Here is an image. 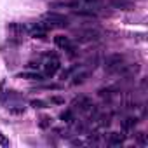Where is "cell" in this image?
Masks as SVG:
<instances>
[{"instance_id": "cell-17", "label": "cell", "mask_w": 148, "mask_h": 148, "mask_svg": "<svg viewBox=\"0 0 148 148\" xmlns=\"http://www.w3.org/2000/svg\"><path fill=\"white\" fill-rule=\"evenodd\" d=\"M86 79H87V71H80V73H77V75L71 77V84L73 86H80V84L86 82Z\"/></svg>"}, {"instance_id": "cell-5", "label": "cell", "mask_w": 148, "mask_h": 148, "mask_svg": "<svg viewBox=\"0 0 148 148\" xmlns=\"http://www.w3.org/2000/svg\"><path fill=\"white\" fill-rule=\"evenodd\" d=\"M47 32H49V26L45 25L44 19H42V21H37V23H33L32 26L26 28V33H28L32 38H40V40L47 38Z\"/></svg>"}, {"instance_id": "cell-2", "label": "cell", "mask_w": 148, "mask_h": 148, "mask_svg": "<svg viewBox=\"0 0 148 148\" xmlns=\"http://www.w3.org/2000/svg\"><path fill=\"white\" fill-rule=\"evenodd\" d=\"M71 106L75 108V110H79L80 113H87V115H91V113L94 115L96 113V105L87 96H77V98H73Z\"/></svg>"}, {"instance_id": "cell-21", "label": "cell", "mask_w": 148, "mask_h": 148, "mask_svg": "<svg viewBox=\"0 0 148 148\" xmlns=\"http://www.w3.org/2000/svg\"><path fill=\"white\" fill-rule=\"evenodd\" d=\"M136 141H138L141 146H145V145H146V132H138V136H136Z\"/></svg>"}, {"instance_id": "cell-15", "label": "cell", "mask_w": 148, "mask_h": 148, "mask_svg": "<svg viewBox=\"0 0 148 148\" xmlns=\"http://www.w3.org/2000/svg\"><path fill=\"white\" fill-rule=\"evenodd\" d=\"M73 12L77 16H82V18H91V19L96 18V12L91 7H79V9H73Z\"/></svg>"}, {"instance_id": "cell-12", "label": "cell", "mask_w": 148, "mask_h": 148, "mask_svg": "<svg viewBox=\"0 0 148 148\" xmlns=\"http://www.w3.org/2000/svg\"><path fill=\"white\" fill-rule=\"evenodd\" d=\"M136 125H138V119H136V117H124V119L120 120V127H122V131H125V132L134 131Z\"/></svg>"}, {"instance_id": "cell-18", "label": "cell", "mask_w": 148, "mask_h": 148, "mask_svg": "<svg viewBox=\"0 0 148 148\" xmlns=\"http://www.w3.org/2000/svg\"><path fill=\"white\" fill-rule=\"evenodd\" d=\"M115 94H117V92H115L113 87H108V89H101V91H99V96H101L103 99H112Z\"/></svg>"}, {"instance_id": "cell-22", "label": "cell", "mask_w": 148, "mask_h": 148, "mask_svg": "<svg viewBox=\"0 0 148 148\" xmlns=\"http://www.w3.org/2000/svg\"><path fill=\"white\" fill-rule=\"evenodd\" d=\"M82 2H86L91 9H94V7H98V5H101V0H82Z\"/></svg>"}, {"instance_id": "cell-20", "label": "cell", "mask_w": 148, "mask_h": 148, "mask_svg": "<svg viewBox=\"0 0 148 148\" xmlns=\"http://www.w3.org/2000/svg\"><path fill=\"white\" fill-rule=\"evenodd\" d=\"M0 146H4V148H7V146H11V141H9V138H5V134L0 131Z\"/></svg>"}, {"instance_id": "cell-8", "label": "cell", "mask_w": 148, "mask_h": 148, "mask_svg": "<svg viewBox=\"0 0 148 148\" xmlns=\"http://www.w3.org/2000/svg\"><path fill=\"white\" fill-rule=\"evenodd\" d=\"M101 38V32L96 28H87V30H80L77 33V42L80 44H87V42H96Z\"/></svg>"}, {"instance_id": "cell-3", "label": "cell", "mask_w": 148, "mask_h": 148, "mask_svg": "<svg viewBox=\"0 0 148 148\" xmlns=\"http://www.w3.org/2000/svg\"><path fill=\"white\" fill-rule=\"evenodd\" d=\"M105 70L108 71V73H119V71H122L124 70V66H125V59H124V56L122 54H110V56H106V59H105Z\"/></svg>"}, {"instance_id": "cell-16", "label": "cell", "mask_w": 148, "mask_h": 148, "mask_svg": "<svg viewBox=\"0 0 148 148\" xmlns=\"http://www.w3.org/2000/svg\"><path fill=\"white\" fill-rule=\"evenodd\" d=\"M37 124H38V127H40V129H49V127L52 125V119H51L49 115H40Z\"/></svg>"}, {"instance_id": "cell-6", "label": "cell", "mask_w": 148, "mask_h": 148, "mask_svg": "<svg viewBox=\"0 0 148 148\" xmlns=\"http://www.w3.org/2000/svg\"><path fill=\"white\" fill-rule=\"evenodd\" d=\"M54 45H56L58 49H61V51H66V54H68V56H75L77 47H75V44L71 42V38H70V37L56 35V37H54Z\"/></svg>"}, {"instance_id": "cell-1", "label": "cell", "mask_w": 148, "mask_h": 148, "mask_svg": "<svg viewBox=\"0 0 148 148\" xmlns=\"http://www.w3.org/2000/svg\"><path fill=\"white\" fill-rule=\"evenodd\" d=\"M42 73H44V77L47 79V77H54L56 73L59 71V68H61V61H59V58L56 56V54H45V58H44V61H42Z\"/></svg>"}, {"instance_id": "cell-23", "label": "cell", "mask_w": 148, "mask_h": 148, "mask_svg": "<svg viewBox=\"0 0 148 148\" xmlns=\"http://www.w3.org/2000/svg\"><path fill=\"white\" fill-rule=\"evenodd\" d=\"M51 103H56V105H63V103H64V99H63V98H59V96H52V98H51Z\"/></svg>"}, {"instance_id": "cell-4", "label": "cell", "mask_w": 148, "mask_h": 148, "mask_svg": "<svg viewBox=\"0 0 148 148\" xmlns=\"http://www.w3.org/2000/svg\"><path fill=\"white\" fill-rule=\"evenodd\" d=\"M44 21L49 26V30H52V28H64V26L70 25V19L64 14H59V12H54V11L47 12L44 16Z\"/></svg>"}, {"instance_id": "cell-13", "label": "cell", "mask_w": 148, "mask_h": 148, "mask_svg": "<svg viewBox=\"0 0 148 148\" xmlns=\"http://www.w3.org/2000/svg\"><path fill=\"white\" fill-rule=\"evenodd\" d=\"M59 119H61V122L70 124V125H73V124L77 122V117H75V113H73V110H64V112H61V113H59Z\"/></svg>"}, {"instance_id": "cell-19", "label": "cell", "mask_w": 148, "mask_h": 148, "mask_svg": "<svg viewBox=\"0 0 148 148\" xmlns=\"http://www.w3.org/2000/svg\"><path fill=\"white\" fill-rule=\"evenodd\" d=\"M30 106L35 108V110H42V108H47V101H44V99H32Z\"/></svg>"}, {"instance_id": "cell-10", "label": "cell", "mask_w": 148, "mask_h": 148, "mask_svg": "<svg viewBox=\"0 0 148 148\" xmlns=\"http://www.w3.org/2000/svg\"><path fill=\"white\" fill-rule=\"evenodd\" d=\"M18 79H26V80H37V82H42L45 77H44V73H40V71H37V70H28V71L19 73Z\"/></svg>"}, {"instance_id": "cell-14", "label": "cell", "mask_w": 148, "mask_h": 148, "mask_svg": "<svg viewBox=\"0 0 148 148\" xmlns=\"http://www.w3.org/2000/svg\"><path fill=\"white\" fill-rule=\"evenodd\" d=\"M112 5L115 9H120V11H132L134 9V4L129 2V0H112Z\"/></svg>"}, {"instance_id": "cell-9", "label": "cell", "mask_w": 148, "mask_h": 148, "mask_svg": "<svg viewBox=\"0 0 148 148\" xmlns=\"http://www.w3.org/2000/svg\"><path fill=\"white\" fill-rule=\"evenodd\" d=\"M82 4L79 0H59V2H52L51 9H79Z\"/></svg>"}, {"instance_id": "cell-11", "label": "cell", "mask_w": 148, "mask_h": 148, "mask_svg": "<svg viewBox=\"0 0 148 148\" xmlns=\"http://www.w3.org/2000/svg\"><path fill=\"white\" fill-rule=\"evenodd\" d=\"M105 139H106V145H110V146H120V145L125 141V134H120V132H110Z\"/></svg>"}, {"instance_id": "cell-7", "label": "cell", "mask_w": 148, "mask_h": 148, "mask_svg": "<svg viewBox=\"0 0 148 148\" xmlns=\"http://www.w3.org/2000/svg\"><path fill=\"white\" fill-rule=\"evenodd\" d=\"M7 32H9V35H11V40L16 42V44H19V42L23 40L25 33H26V26H25L23 23H16V21H12V23L7 25Z\"/></svg>"}, {"instance_id": "cell-24", "label": "cell", "mask_w": 148, "mask_h": 148, "mask_svg": "<svg viewBox=\"0 0 148 148\" xmlns=\"http://www.w3.org/2000/svg\"><path fill=\"white\" fill-rule=\"evenodd\" d=\"M71 145L73 146H80V145H84V141L82 139H71Z\"/></svg>"}]
</instances>
